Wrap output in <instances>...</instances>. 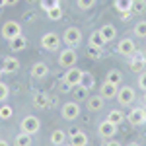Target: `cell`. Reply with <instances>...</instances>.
Segmentation results:
<instances>
[{"label": "cell", "instance_id": "6da1fadb", "mask_svg": "<svg viewBox=\"0 0 146 146\" xmlns=\"http://www.w3.org/2000/svg\"><path fill=\"white\" fill-rule=\"evenodd\" d=\"M62 41H64L66 47L74 49V47H78L80 43H82V31H80L78 27L70 25V27H66V29L62 31Z\"/></svg>", "mask_w": 146, "mask_h": 146}, {"label": "cell", "instance_id": "7a4b0ae2", "mask_svg": "<svg viewBox=\"0 0 146 146\" xmlns=\"http://www.w3.org/2000/svg\"><path fill=\"white\" fill-rule=\"evenodd\" d=\"M60 115H62L64 121H74V119H78V117H80L78 101H66V103H62V107H60Z\"/></svg>", "mask_w": 146, "mask_h": 146}, {"label": "cell", "instance_id": "3957f363", "mask_svg": "<svg viewBox=\"0 0 146 146\" xmlns=\"http://www.w3.org/2000/svg\"><path fill=\"white\" fill-rule=\"evenodd\" d=\"M20 129H22L23 133H27V135H35L41 129V121L35 115H25L22 119V123H20Z\"/></svg>", "mask_w": 146, "mask_h": 146}, {"label": "cell", "instance_id": "277c9868", "mask_svg": "<svg viewBox=\"0 0 146 146\" xmlns=\"http://www.w3.org/2000/svg\"><path fill=\"white\" fill-rule=\"evenodd\" d=\"M76 60H78V55L70 47H66L64 51H60V55H58V64L64 68V70L70 68V66H76Z\"/></svg>", "mask_w": 146, "mask_h": 146}, {"label": "cell", "instance_id": "5b68a950", "mask_svg": "<svg viewBox=\"0 0 146 146\" xmlns=\"http://www.w3.org/2000/svg\"><path fill=\"white\" fill-rule=\"evenodd\" d=\"M82 74H84V70H80L76 66H70V68H66V72L62 76V82H66L70 88H76L82 82Z\"/></svg>", "mask_w": 146, "mask_h": 146}, {"label": "cell", "instance_id": "8992f818", "mask_svg": "<svg viewBox=\"0 0 146 146\" xmlns=\"http://www.w3.org/2000/svg\"><path fill=\"white\" fill-rule=\"evenodd\" d=\"M2 37L6 39V41H10V39H14L16 35H20L22 33V25L18 22H14V20H8V22H4L2 23Z\"/></svg>", "mask_w": 146, "mask_h": 146}, {"label": "cell", "instance_id": "52a82bcc", "mask_svg": "<svg viewBox=\"0 0 146 146\" xmlns=\"http://www.w3.org/2000/svg\"><path fill=\"white\" fill-rule=\"evenodd\" d=\"M41 47H43L45 51H58V47H60V37H58L55 31H47V33H43V37H41Z\"/></svg>", "mask_w": 146, "mask_h": 146}, {"label": "cell", "instance_id": "ba28073f", "mask_svg": "<svg viewBox=\"0 0 146 146\" xmlns=\"http://www.w3.org/2000/svg\"><path fill=\"white\" fill-rule=\"evenodd\" d=\"M0 62H2V64H0V70H2L4 74H14V72H18L20 66H22V62H20L16 56H4Z\"/></svg>", "mask_w": 146, "mask_h": 146}, {"label": "cell", "instance_id": "9c48e42d", "mask_svg": "<svg viewBox=\"0 0 146 146\" xmlns=\"http://www.w3.org/2000/svg\"><path fill=\"white\" fill-rule=\"evenodd\" d=\"M135 90L131 88V86H121L119 90H117V101L121 103V105H131L133 101H135Z\"/></svg>", "mask_w": 146, "mask_h": 146}, {"label": "cell", "instance_id": "30bf717a", "mask_svg": "<svg viewBox=\"0 0 146 146\" xmlns=\"http://www.w3.org/2000/svg\"><path fill=\"white\" fill-rule=\"evenodd\" d=\"M129 123L133 125V127H140V125L146 123V117H144V109L142 107H133L131 111H129V115L125 117Z\"/></svg>", "mask_w": 146, "mask_h": 146}, {"label": "cell", "instance_id": "8fae6325", "mask_svg": "<svg viewBox=\"0 0 146 146\" xmlns=\"http://www.w3.org/2000/svg\"><path fill=\"white\" fill-rule=\"evenodd\" d=\"M115 133H117V125H113L111 121H101L100 127H98V135L103 138V140H109V138H113L115 136Z\"/></svg>", "mask_w": 146, "mask_h": 146}, {"label": "cell", "instance_id": "7c38bea8", "mask_svg": "<svg viewBox=\"0 0 146 146\" xmlns=\"http://www.w3.org/2000/svg\"><path fill=\"white\" fill-rule=\"evenodd\" d=\"M117 53L123 56H133L136 53V45L135 41L131 39V37H127V39H121L119 41V45H117Z\"/></svg>", "mask_w": 146, "mask_h": 146}, {"label": "cell", "instance_id": "4fadbf2b", "mask_svg": "<svg viewBox=\"0 0 146 146\" xmlns=\"http://www.w3.org/2000/svg\"><path fill=\"white\" fill-rule=\"evenodd\" d=\"M51 103H55V98H51L49 94H45V92H39V94L33 96V105L37 107V109H49Z\"/></svg>", "mask_w": 146, "mask_h": 146}, {"label": "cell", "instance_id": "5bb4252c", "mask_svg": "<svg viewBox=\"0 0 146 146\" xmlns=\"http://www.w3.org/2000/svg\"><path fill=\"white\" fill-rule=\"evenodd\" d=\"M68 144H70V146H88V135H86L84 131H78V129H74V131L70 133Z\"/></svg>", "mask_w": 146, "mask_h": 146}, {"label": "cell", "instance_id": "9a60e30c", "mask_svg": "<svg viewBox=\"0 0 146 146\" xmlns=\"http://www.w3.org/2000/svg\"><path fill=\"white\" fill-rule=\"evenodd\" d=\"M129 66H131V70H133V72H136V74L144 72V68H146L144 55H140V53H135V55L131 56V62H129Z\"/></svg>", "mask_w": 146, "mask_h": 146}, {"label": "cell", "instance_id": "2e32d148", "mask_svg": "<svg viewBox=\"0 0 146 146\" xmlns=\"http://www.w3.org/2000/svg\"><path fill=\"white\" fill-rule=\"evenodd\" d=\"M117 90H119V88H117L115 84H111V82L105 80V82L101 84V88H100V96L103 100H115V98H117Z\"/></svg>", "mask_w": 146, "mask_h": 146}, {"label": "cell", "instance_id": "e0dca14e", "mask_svg": "<svg viewBox=\"0 0 146 146\" xmlns=\"http://www.w3.org/2000/svg\"><path fill=\"white\" fill-rule=\"evenodd\" d=\"M103 101H105V100H103L101 96H90L88 101H86V107H88L92 113H98V111L103 109Z\"/></svg>", "mask_w": 146, "mask_h": 146}, {"label": "cell", "instance_id": "ac0fdd59", "mask_svg": "<svg viewBox=\"0 0 146 146\" xmlns=\"http://www.w3.org/2000/svg\"><path fill=\"white\" fill-rule=\"evenodd\" d=\"M8 45H10V49L14 51V53H18V51H23V49H25L27 39H25V35H23V33H20V35H16L14 39H10Z\"/></svg>", "mask_w": 146, "mask_h": 146}, {"label": "cell", "instance_id": "d6986e66", "mask_svg": "<svg viewBox=\"0 0 146 146\" xmlns=\"http://www.w3.org/2000/svg\"><path fill=\"white\" fill-rule=\"evenodd\" d=\"M100 33L103 35V39L109 43V41H115V37H117V29H115V25H111V23H105V25H101V27H100Z\"/></svg>", "mask_w": 146, "mask_h": 146}, {"label": "cell", "instance_id": "ffe728a7", "mask_svg": "<svg viewBox=\"0 0 146 146\" xmlns=\"http://www.w3.org/2000/svg\"><path fill=\"white\" fill-rule=\"evenodd\" d=\"M49 74V66L45 62H35L31 66V78H45Z\"/></svg>", "mask_w": 146, "mask_h": 146}, {"label": "cell", "instance_id": "44dd1931", "mask_svg": "<svg viewBox=\"0 0 146 146\" xmlns=\"http://www.w3.org/2000/svg\"><path fill=\"white\" fill-rule=\"evenodd\" d=\"M64 140H66V133H64L62 129H55V131L51 133V142L55 146H62Z\"/></svg>", "mask_w": 146, "mask_h": 146}, {"label": "cell", "instance_id": "7402d4cb", "mask_svg": "<svg viewBox=\"0 0 146 146\" xmlns=\"http://www.w3.org/2000/svg\"><path fill=\"white\" fill-rule=\"evenodd\" d=\"M105 43H107V41L103 39V35L100 33V29H98V31H92L90 39H88V45H94V47H101V49H103V47H105Z\"/></svg>", "mask_w": 146, "mask_h": 146}, {"label": "cell", "instance_id": "603a6c76", "mask_svg": "<svg viewBox=\"0 0 146 146\" xmlns=\"http://www.w3.org/2000/svg\"><path fill=\"white\" fill-rule=\"evenodd\" d=\"M31 135H27V133H23V131H20V135H16V138H14V146H31Z\"/></svg>", "mask_w": 146, "mask_h": 146}, {"label": "cell", "instance_id": "cb8c5ba5", "mask_svg": "<svg viewBox=\"0 0 146 146\" xmlns=\"http://www.w3.org/2000/svg\"><path fill=\"white\" fill-rule=\"evenodd\" d=\"M107 121H111L113 125H121L125 121V115L121 109H113V111L107 113Z\"/></svg>", "mask_w": 146, "mask_h": 146}, {"label": "cell", "instance_id": "d4e9b609", "mask_svg": "<svg viewBox=\"0 0 146 146\" xmlns=\"http://www.w3.org/2000/svg\"><path fill=\"white\" fill-rule=\"evenodd\" d=\"M14 117V107L8 103H0V121H8Z\"/></svg>", "mask_w": 146, "mask_h": 146}, {"label": "cell", "instance_id": "484cf974", "mask_svg": "<svg viewBox=\"0 0 146 146\" xmlns=\"http://www.w3.org/2000/svg\"><path fill=\"white\" fill-rule=\"evenodd\" d=\"M62 16H64V10L60 8V4L55 6V8H51V10H47V18H49V20H53V22L62 20Z\"/></svg>", "mask_w": 146, "mask_h": 146}, {"label": "cell", "instance_id": "4316f807", "mask_svg": "<svg viewBox=\"0 0 146 146\" xmlns=\"http://www.w3.org/2000/svg\"><path fill=\"white\" fill-rule=\"evenodd\" d=\"M121 80H123V74H121V70L113 68V70H109V72H107V82H111V84H115L117 88H119Z\"/></svg>", "mask_w": 146, "mask_h": 146}, {"label": "cell", "instance_id": "83f0119b", "mask_svg": "<svg viewBox=\"0 0 146 146\" xmlns=\"http://www.w3.org/2000/svg\"><path fill=\"white\" fill-rule=\"evenodd\" d=\"M80 86H82V88H86L88 92L96 86V80H94V76H92L90 72H84V74H82V82H80Z\"/></svg>", "mask_w": 146, "mask_h": 146}, {"label": "cell", "instance_id": "f1b7e54d", "mask_svg": "<svg viewBox=\"0 0 146 146\" xmlns=\"http://www.w3.org/2000/svg\"><path fill=\"white\" fill-rule=\"evenodd\" d=\"M133 8V0H115V10L119 12H129Z\"/></svg>", "mask_w": 146, "mask_h": 146}, {"label": "cell", "instance_id": "f546056e", "mask_svg": "<svg viewBox=\"0 0 146 146\" xmlns=\"http://www.w3.org/2000/svg\"><path fill=\"white\" fill-rule=\"evenodd\" d=\"M144 10H146V0H133V8H131V12H133L135 16L144 14Z\"/></svg>", "mask_w": 146, "mask_h": 146}, {"label": "cell", "instance_id": "4dcf8cb0", "mask_svg": "<svg viewBox=\"0 0 146 146\" xmlns=\"http://www.w3.org/2000/svg\"><path fill=\"white\" fill-rule=\"evenodd\" d=\"M133 31H135V35H136V37L144 39V37H146V20H144V22H138V23H136Z\"/></svg>", "mask_w": 146, "mask_h": 146}, {"label": "cell", "instance_id": "1f68e13d", "mask_svg": "<svg viewBox=\"0 0 146 146\" xmlns=\"http://www.w3.org/2000/svg\"><path fill=\"white\" fill-rule=\"evenodd\" d=\"M101 53H103V49H101V47L88 45V56H92V58H100Z\"/></svg>", "mask_w": 146, "mask_h": 146}, {"label": "cell", "instance_id": "d6a6232c", "mask_svg": "<svg viewBox=\"0 0 146 146\" xmlns=\"http://www.w3.org/2000/svg\"><path fill=\"white\" fill-rule=\"evenodd\" d=\"M8 96H10V88L4 82H0V103H4V101L8 100Z\"/></svg>", "mask_w": 146, "mask_h": 146}, {"label": "cell", "instance_id": "836d02e7", "mask_svg": "<svg viewBox=\"0 0 146 146\" xmlns=\"http://www.w3.org/2000/svg\"><path fill=\"white\" fill-rule=\"evenodd\" d=\"M94 4H96V0H76V6L80 10H90Z\"/></svg>", "mask_w": 146, "mask_h": 146}, {"label": "cell", "instance_id": "e575fe53", "mask_svg": "<svg viewBox=\"0 0 146 146\" xmlns=\"http://www.w3.org/2000/svg\"><path fill=\"white\" fill-rule=\"evenodd\" d=\"M55 6H58V0H41V8L43 10H51V8H55Z\"/></svg>", "mask_w": 146, "mask_h": 146}, {"label": "cell", "instance_id": "d590c367", "mask_svg": "<svg viewBox=\"0 0 146 146\" xmlns=\"http://www.w3.org/2000/svg\"><path fill=\"white\" fill-rule=\"evenodd\" d=\"M76 88H78V86H76ZM74 96H76V100H88V90L80 86L78 90H76V94H74Z\"/></svg>", "mask_w": 146, "mask_h": 146}, {"label": "cell", "instance_id": "8d00e7d4", "mask_svg": "<svg viewBox=\"0 0 146 146\" xmlns=\"http://www.w3.org/2000/svg\"><path fill=\"white\" fill-rule=\"evenodd\" d=\"M138 88L142 92H146V72H140L138 74Z\"/></svg>", "mask_w": 146, "mask_h": 146}, {"label": "cell", "instance_id": "74e56055", "mask_svg": "<svg viewBox=\"0 0 146 146\" xmlns=\"http://www.w3.org/2000/svg\"><path fill=\"white\" fill-rule=\"evenodd\" d=\"M103 146H123V144H121L119 140H111V138H109V140H105V144H103Z\"/></svg>", "mask_w": 146, "mask_h": 146}, {"label": "cell", "instance_id": "f35d334b", "mask_svg": "<svg viewBox=\"0 0 146 146\" xmlns=\"http://www.w3.org/2000/svg\"><path fill=\"white\" fill-rule=\"evenodd\" d=\"M129 18H133V12H131V10H129V12H121V20H125V22H127Z\"/></svg>", "mask_w": 146, "mask_h": 146}, {"label": "cell", "instance_id": "ab89813d", "mask_svg": "<svg viewBox=\"0 0 146 146\" xmlns=\"http://www.w3.org/2000/svg\"><path fill=\"white\" fill-rule=\"evenodd\" d=\"M60 90H62V92H70V90H72V88L68 86L66 82H60Z\"/></svg>", "mask_w": 146, "mask_h": 146}, {"label": "cell", "instance_id": "60d3db41", "mask_svg": "<svg viewBox=\"0 0 146 146\" xmlns=\"http://www.w3.org/2000/svg\"><path fill=\"white\" fill-rule=\"evenodd\" d=\"M20 0H6V6H16Z\"/></svg>", "mask_w": 146, "mask_h": 146}, {"label": "cell", "instance_id": "b9f144b4", "mask_svg": "<svg viewBox=\"0 0 146 146\" xmlns=\"http://www.w3.org/2000/svg\"><path fill=\"white\" fill-rule=\"evenodd\" d=\"M0 146H10V144H8L6 140H2V138H0Z\"/></svg>", "mask_w": 146, "mask_h": 146}, {"label": "cell", "instance_id": "7bdbcfd3", "mask_svg": "<svg viewBox=\"0 0 146 146\" xmlns=\"http://www.w3.org/2000/svg\"><path fill=\"white\" fill-rule=\"evenodd\" d=\"M6 6V0H0V8H4Z\"/></svg>", "mask_w": 146, "mask_h": 146}, {"label": "cell", "instance_id": "ee69618b", "mask_svg": "<svg viewBox=\"0 0 146 146\" xmlns=\"http://www.w3.org/2000/svg\"><path fill=\"white\" fill-rule=\"evenodd\" d=\"M127 146H140V144H138V142H129Z\"/></svg>", "mask_w": 146, "mask_h": 146}, {"label": "cell", "instance_id": "f6af8a7d", "mask_svg": "<svg viewBox=\"0 0 146 146\" xmlns=\"http://www.w3.org/2000/svg\"><path fill=\"white\" fill-rule=\"evenodd\" d=\"M142 109H144V117H146V107H142Z\"/></svg>", "mask_w": 146, "mask_h": 146}, {"label": "cell", "instance_id": "bcb514c9", "mask_svg": "<svg viewBox=\"0 0 146 146\" xmlns=\"http://www.w3.org/2000/svg\"><path fill=\"white\" fill-rule=\"evenodd\" d=\"M144 103H146V92H144Z\"/></svg>", "mask_w": 146, "mask_h": 146}, {"label": "cell", "instance_id": "7dc6e473", "mask_svg": "<svg viewBox=\"0 0 146 146\" xmlns=\"http://www.w3.org/2000/svg\"><path fill=\"white\" fill-rule=\"evenodd\" d=\"M142 55H144V60H146V53H142Z\"/></svg>", "mask_w": 146, "mask_h": 146}, {"label": "cell", "instance_id": "c3c4849f", "mask_svg": "<svg viewBox=\"0 0 146 146\" xmlns=\"http://www.w3.org/2000/svg\"><path fill=\"white\" fill-rule=\"evenodd\" d=\"M62 146H70V144H62Z\"/></svg>", "mask_w": 146, "mask_h": 146}, {"label": "cell", "instance_id": "681fc988", "mask_svg": "<svg viewBox=\"0 0 146 146\" xmlns=\"http://www.w3.org/2000/svg\"><path fill=\"white\" fill-rule=\"evenodd\" d=\"M0 74H2V70H0Z\"/></svg>", "mask_w": 146, "mask_h": 146}]
</instances>
